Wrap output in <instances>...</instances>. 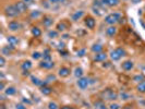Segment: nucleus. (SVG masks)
Returning a JSON list of instances; mask_svg holds the SVG:
<instances>
[{"instance_id":"nucleus-20","label":"nucleus","mask_w":145,"mask_h":109,"mask_svg":"<svg viewBox=\"0 0 145 109\" xmlns=\"http://www.w3.org/2000/svg\"><path fill=\"white\" fill-rule=\"evenodd\" d=\"M83 15H84V12L83 11H76L73 15H72V20H73V21H77V20L81 19Z\"/></svg>"},{"instance_id":"nucleus-37","label":"nucleus","mask_w":145,"mask_h":109,"mask_svg":"<svg viewBox=\"0 0 145 109\" xmlns=\"http://www.w3.org/2000/svg\"><path fill=\"white\" fill-rule=\"evenodd\" d=\"M15 108L17 109H26V107L24 105H22V104H17L15 105Z\"/></svg>"},{"instance_id":"nucleus-6","label":"nucleus","mask_w":145,"mask_h":109,"mask_svg":"<svg viewBox=\"0 0 145 109\" xmlns=\"http://www.w3.org/2000/svg\"><path fill=\"white\" fill-rule=\"evenodd\" d=\"M84 23H85V25H86V26H87V28H90V30H93V28L95 27V25H96L95 19L92 18V17H87V18H85Z\"/></svg>"},{"instance_id":"nucleus-11","label":"nucleus","mask_w":145,"mask_h":109,"mask_svg":"<svg viewBox=\"0 0 145 109\" xmlns=\"http://www.w3.org/2000/svg\"><path fill=\"white\" fill-rule=\"evenodd\" d=\"M8 27H9V30H10V31L15 32V31L20 30L21 25H20V23H18L17 21H11L10 23H9V25H8Z\"/></svg>"},{"instance_id":"nucleus-29","label":"nucleus","mask_w":145,"mask_h":109,"mask_svg":"<svg viewBox=\"0 0 145 109\" xmlns=\"http://www.w3.org/2000/svg\"><path fill=\"white\" fill-rule=\"evenodd\" d=\"M66 24H64V23H59V24H58L57 25V30L58 31H59V32H63L64 30H66Z\"/></svg>"},{"instance_id":"nucleus-23","label":"nucleus","mask_w":145,"mask_h":109,"mask_svg":"<svg viewBox=\"0 0 145 109\" xmlns=\"http://www.w3.org/2000/svg\"><path fill=\"white\" fill-rule=\"evenodd\" d=\"M32 68V62L31 61H24L23 63H22V69L24 70V71H28Z\"/></svg>"},{"instance_id":"nucleus-43","label":"nucleus","mask_w":145,"mask_h":109,"mask_svg":"<svg viewBox=\"0 0 145 109\" xmlns=\"http://www.w3.org/2000/svg\"><path fill=\"white\" fill-rule=\"evenodd\" d=\"M22 1H24V2H32L33 0H22Z\"/></svg>"},{"instance_id":"nucleus-27","label":"nucleus","mask_w":145,"mask_h":109,"mask_svg":"<svg viewBox=\"0 0 145 109\" xmlns=\"http://www.w3.org/2000/svg\"><path fill=\"white\" fill-rule=\"evenodd\" d=\"M11 50H13V49H9V46L8 47H3L2 48V55L10 56L11 55Z\"/></svg>"},{"instance_id":"nucleus-42","label":"nucleus","mask_w":145,"mask_h":109,"mask_svg":"<svg viewBox=\"0 0 145 109\" xmlns=\"http://www.w3.org/2000/svg\"><path fill=\"white\" fill-rule=\"evenodd\" d=\"M3 89H4V83H3L2 81H1V83H0V90H1V91H2Z\"/></svg>"},{"instance_id":"nucleus-24","label":"nucleus","mask_w":145,"mask_h":109,"mask_svg":"<svg viewBox=\"0 0 145 109\" xmlns=\"http://www.w3.org/2000/svg\"><path fill=\"white\" fill-rule=\"evenodd\" d=\"M32 34H33V36H35V37H39V36L42 35V31L39 30L38 27L34 26V27L32 28Z\"/></svg>"},{"instance_id":"nucleus-30","label":"nucleus","mask_w":145,"mask_h":109,"mask_svg":"<svg viewBox=\"0 0 145 109\" xmlns=\"http://www.w3.org/2000/svg\"><path fill=\"white\" fill-rule=\"evenodd\" d=\"M42 56H43V55H42L40 53H38V51H34L33 55H32V58H33V59H35V60H37V59H39V58H40Z\"/></svg>"},{"instance_id":"nucleus-8","label":"nucleus","mask_w":145,"mask_h":109,"mask_svg":"<svg viewBox=\"0 0 145 109\" xmlns=\"http://www.w3.org/2000/svg\"><path fill=\"white\" fill-rule=\"evenodd\" d=\"M107 59V55L106 53H98L95 55V57H94V61H96V62H101V61H105Z\"/></svg>"},{"instance_id":"nucleus-41","label":"nucleus","mask_w":145,"mask_h":109,"mask_svg":"<svg viewBox=\"0 0 145 109\" xmlns=\"http://www.w3.org/2000/svg\"><path fill=\"white\" fill-rule=\"evenodd\" d=\"M122 109H134V108H133V106H131V105H126Z\"/></svg>"},{"instance_id":"nucleus-12","label":"nucleus","mask_w":145,"mask_h":109,"mask_svg":"<svg viewBox=\"0 0 145 109\" xmlns=\"http://www.w3.org/2000/svg\"><path fill=\"white\" fill-rule=\"evenodd\" d=\"M119 0H101V3L107 7H116L119 4Z\"/></svg>"},{"instance_id":"nucleus-25","label":"nucleus","mask_w":145,"mask_h":109,"mask_svg":"<svg viewBox=\"0 0 145 109\" xmlns=\"http://www.w3.org/2000/svg\"><path fill=\"white\" fill-rule=\"evenodd\" d=\"M43 24H44L45 26H50L53 24V19L49 18V17H45L44 20H43Z\"/></svg>"},{"instance_id":"nucleus-17","label":"nucleus","mask_w":145,"mask_h":109,"mask_svg":"<svg viewBox=\"0 0 145 109\" xmlns=\"http://www.w3.org/2000/svg\"><path fill=\"white\" fill-rule=\"evenodd\" d=\"M8 43L10 44V45H12V46H15V45H18V43H19V39H18V37H15V36H13V35H11V36H8Z\"/></svg>"},{"instance_id":"nucleus-19","label":"nucleus","mask_w":145,"mask_h":109,"mask_svg":"<svg viewBox=\"0 0 145 109\" xmlns=\"http://www.w3.org/2000/svg\"><path fill=\"white\" fill-rule=\"evenodd\" d=\"M40 92L44 94V95H49V94H51V92H53V90L50 89L49 86H46V85H44V86H42V89H40Z\"/></svg>"},{"instance_id":"nucleus-26","label":"nucleus","mask_w":145,"mask_h":109,"mask_svg":"<svg viewBox=\"0 0 145 109\" xmlns=\"http://www.w3.org/2000/svg\"><path fill=\"white\" fill-rule=\"evenodd\" d=\"M74 75H75L77 79L82 77V75H83V70H82V68H76V69L74 70Z\"/></svg>"},{"instance_id":"nucleus-32","label":"nucleus","mask_w":145,"mask_h":109,"mask_svg":"<svg viewBox=\"0 0 145 109\" xmlns=\"http://www.w3.org/2000/svg\"><path fill=\"white\" fill-rule=\"evenodd\" d=\"M48 36H49L50 38H56L57 36H58V32H56V31H49Z\"/></svg>"},{"instance_id":"nucleus-39","label":"nucleus","mask_w":145,"mask_h":109,"mask_svg":"<svg viewBox=\"0 0 145 109\" xmlns=\"http://www.w3.org/2000/svg\"><path fill=\"white\" fill-rule=\"evenodd\" d=\"M84 54H85V49H81V50H79V51H77V56H80V57L84 56Z\"/></svg>"},{"instance_id":"nucleus-44","label":"nucleus","mask_w":145,"mask_h":109,"mask_svg":"<svg viewBox=\"0 0 145 109\" xmlns=\"http://www.w3.org/2000/svg\"><path fill=\"white\" fill-rule=\"evenodd\" d=\"M144 10H145V7H144Z\"/></svg>"},{"instance_id":"nucleus-40","label":"nucleus","mask_w":145,"mask_h":109,"mask_svg":"<svg viewBox=\"0 0 145 109\" xmlns=\"http://www.w3.org/2000/svg\"><path fill=\"white\" fill-rule=\"evenodd\" d=\"M60 109H75V108L72 107V106H63V107H61Z\"/></svg>"},{"instance_id":"nucleus-10","label":"nucleus","mask_w":145,"mask_h":109,"mask_svg":"<svg viewBox=\"0 0 145 109\" xmlns=\"http://www.w3.org/2000/svg\"><path fill=\"white\" fill-rule=\"evenodd\" d=\"M15 7H17V9H18V11H19L20 13H24V12L26 11V9H27L26 2H24V1H20V2H17Z\"/></svg>"},{"instance_id":"nucleus-22","label":"nucleus","mask_w":145,"mask_h":109,"mask_svg":"<svg viewBox=\"0 0 145 109\" xmlns=\"http://www.w3.org/2000/svg\"><path fill=\"white\" fill-rule=\"evenodd\" d=\"M136 90H137V92H140V93H145V81H143V82H141V83H139L137 84V86H136Z\"/></svg>"},{"instance_id":"nucleus-36","label":"nucleus","mask_w":145,"mask_h":109,"mask_svg":"<svg viewBox=\"0 0 145 109\" xmlns=\"http://www.w3.org/2000/svg\"><path fill=\"white\" fill-rule=\"evenodd\" d=\"M6 64V60H4V57L1 56L0 57V67H3V65Z\"/></svg>"},{"instance_id":"nucleus-33","label":"nucleus","mask_w":145,"mask_h":109,"mask_svg":"<svg viewBox=\"0 0 145 109\" xmlns=\"http://www.w3.org/2000/svg\"><path fill=\"white\" fill-rule=\"evenodd\" d=\"M48 109H58V105L56 103H53V101H50L48 104Z\"/></svg>"},{"instance_id":"nucleus-1","label":"nucleus","mask_w":145,"mask_h":109,"mask_svg":"<svg viewBox=\"0 0 145 109\" xmlns=\"http://www.w3.org/2000/svg\"><path fill=\"white\" fill-rule=\"evenodd\" d=\"M120 19H121V15L119 13H110L105 18V22L109 25H115L120 21Z\"/></svg>"},{"instance_id":"nucleus-2","label":"nucleus","mask_w":145,"mask_h":109,"mask_svg":"<svg viewBox=\"0 0 145 109\" xmlns=\"http://www.w3.org/2000/svg\"><path fill=\"white\" fill-rule=\"evenodd\" d=\"M4 13H6V15L9 17V18H15L19 15L20 12L18 11L15 6H8V7H6Z\"/></svg>"},{"instance_id":"nucleus-34","label":"nucleus","mask_w":145,"mask_h":109,"mask_svg":"<svg viewBox=\"0 0 145 109\" xmlns=\"http://www.w3.org/2000/svg\"><path fill=\"white\" fill-rule=\"evenodd\" d=\"M51 81H56V76L55 75H49L46 80V82H51Z\"/></svg>"},{"instance_id":"nucleus-13","label":"nucleus","mask_w":145,"mask_h":109,"mask_svg":"<svg viewBox=\"0 0 145 109\" xmlns=\"http://www.w3.org/2000/svg\"><path fill=\"white\" fill-rule=\"evenodd\" d=\"M133 62L131 60H127L122 63V69L123 70H126V71H130V70H132L133 69Z\"/></svg>"},{"instance_id":"nucleus-15","label":"nucleus","mask_w":145,"mask_h":109,"mask_svg":"<svg viewBox=\"0 0 145 109\" xmlns=\"http://www.w3.org/2000/svg\"><path fill=\"white\" fill-rule=\"evenodd\" d=\"M94 109H108V108L103 100H97L94 103Z\"/></svg>"},{"instance_id":"nucleus-18","label":"nucleus","mask_w":145,"mask_h":109,"mask_svg":"<svg viewBox=\"0 0 145 109\" xmlns=\"http://www.w3.org/2000/svg\"><path fill=\"white\" fill-rule=\"evenodd\" d=\"M116 33H117V28H116L113 25H111V26H109L106 30V34L108 35V36H113Z\"/></svg>"},{"instance_id":"nucleus-3","label":"nucleus","mask_w":145,"mask_h":109,"mask_svg":"<svg viewBox=\"0 0 145 109\" xmlns=\"http://www.w3.org/2000/svg\"><path fill=\"white\" fill-rule=\"evenodd\" d=\"M123 56H126V51H125V49H122V48H117V49H115L111 51L110 54V58L113 60V61H118L121 57Z\"/></svg>"},{"instance_id":"nucleus-14","label":"nucleus","mask_w":145,"mask_h":109,"mask_svg":"<svg viewBox=\"0 0 145 109\" xmlns=\"http://www.w3.org/2000/svg\"><path fill=\"white\" fill-rule=\"evenodd\" d=\"M31 80H32V83L35 84V85H37V86H44V85H46V83H47V82H43L42 80H39L38 77H36V76H34V75L31 76Z\"/></svg>"},{"instance_id":"nucleus-38","label":"nucleus","mask_w":145,"mask_h":109,"mask_svg":"<svg viewBox=\"0 0 145 109\" xmlns=\"http://www.w3.org/2000/svg\"><path fill=\"white\" fill-rule=\"evenodd\" d=\"M48 1L51 2V3H61L64 1V0H48Z\"/></svg>"},{"instance_id":"nucleus-28","label":"nucleus","mask_w":145,"mask_h":109,"mask_svg":"<svg viewBox=\"0 0 145 109\" xmlns=\"http://www.w3.org/2000/svg\"><path fill=\"white\" fill-rule=\"evenodd\" d=\"M133 80L135 82H137V83H141V82H143L144 81V76L141 74V75H135L134 77H133Z\"/></svg>"},{"instance_id":"nucleus-7","label":"nucleus","mask_w":145,"mask_h":109,"mask_svg":"<svg viewBox=\"0 0 145 109\" xmlns=\"http://www.w3.org/2000/svg\"><path fill=\"white\" fill-rule=\"evenodd\" d=\"M55 63L51 60H43L42 62H39V67L40 68H44V69H51L54 68Z\"/></svg>"},{"instance_id":"nucleus-9","label":"nucleus","mask_w":145,"mask_h":109,"mask_svg":"<svg viewBox=\"0 0 145 109\" xmlns=\"http://www.w3.org/2000/svg\"><path fill=\"white\" fill-rule=\"evenodd\" d=\"M70 69L69 68H66V67H62L59 69V71H58V74H59V76L61 77H67L70 75Z\"/></svg>"},{"instance_id":"nucleus-21","label":"nucleus","mask_w":145,"mask_h":109,"mask_svg":"<svg viewBox=\"0 0 145 109\" xmlns=\"http://www.w3.org/2000/svg\"><path fill=\"white\" fill-rule=\"evenodd\" d=\"M15 93H17V90H15V87H13V86H10L6 90V95H8V96L14 95Z\"/></svg>"},{"instance_id":"nucleus-5","label":"nucleus","mask_w":145,"mask_h":109,"mask_svg":"<svg viewBox=\"0 0 145 109\" xmlns=\"http://www.w3.org/2000/svg\"><path fill=\"white\" fill-rule=\"evenodd\" d=\"M90 84V81H89V79L87 77H80L77 80V86L80 87L81 90H85V89H87V86Z\"/></svg>"},{"instance_id":"nucleus-35","label":"nucleus","mask_w":145,"mask_h":109,"mask_svg":"<svg viewBox=\"0 0 145 109\" xmlns=\"http://www.w3.org/2000/svg\"><path fill=\"white\" fill-rule=\"evenodd\" d=\"M109 109H120V106L118 104H111L109 106Z\"/></svg>"},{"instance_id":"nucleus-31","label":"nucleus","mask_w":145,"mask_h":109,"mask_svg":"<svg viewBox=\"0 0 145 109\" xmlns=\"http://www.w3.org/2000/svg\"><path fill=\"white\" fill-rule=\"evenodd\" d=\"M38 17H40V11H38V10H36V11H33L32 13H31V18H38Z\"/></svg>"},{"instance_id":"nucleus-4","label":"nucleus","mask_w":145,"mask_h":109,"mask_svg":"<svg viewBox=\"0 0 145 109\" xmlns=\"http://www.w3.org/2000/svg\"><path fill=\"white\" fill-rule=\"evenodd\" d=\"M103 96L105 99H108V100H115L118 98V94L113 92L112 90H106L104 93H103Z\"/></svg>"},{"instance_id":"nucleus-16","label":"nucleus","mask_w":145,"mask_h":109,"mask_svg":"<svg viewBox=\"0 0 145 109\" xmlns=\"http://www.w3.org/2000/svg\"><path fill=\"white\" fill-rule=\"evenodd\" d=\"M91 50L93 53H96V54L101 53L103 51V46H101L100 44H94V45L91 47Z\"/></svg>"}]
</instances>
